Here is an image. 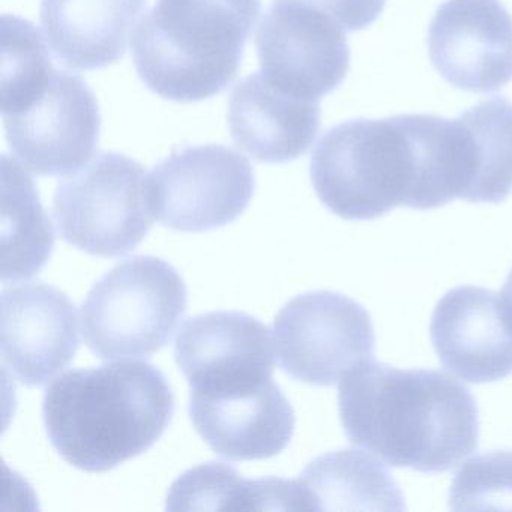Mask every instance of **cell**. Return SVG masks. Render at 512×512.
I'll return each mask as SVG.
<instances>
[{
  "label": "cell",
  "mask_w": 512,
  "mask_h": 512,
  "mask_svg": "<svg viewBox=\"0 0 512 512\" xmlns=\"http://www.w3.org/2000/svg\"><path fill=\"white\" fill-rule=\"evenodd\" d=\"M275 4H299L331 17L346 32L373 25L385 10L386 0H275Z\"/></svg>",
  "instance_id": "23"
},
{
  "label": "cell",
  "mask_w": 512,
  "mask_h": 512,
  "mask_svg": "<svg viewBox=\"0 0 512 512\" xmlns=\"http://www.w3.org/2000/svg\"><path fill=\"white\" fill-rule=\"evenodd\" d=\"M169 511H256V479L224 463L200 464L179 476L167 494Z\"/></svg>",
  "instance_id": "21"
},
{
  "label": "cell",
  "mask_w": 512,
  "mask_h": 512,
  "mask_svg": "<svg viewBox=\"0 0 512 512\" xmlns=\"http://www.w3.org/2000/svg\"><path fill=\"white\" fill-rule=\"evenodd\" d=\"M500 305H502L503 317L512 331V269L505 286H503L502 293H500Z\"/></svg>",
  "instance_id": "24"
},
{
  "label": "cell",
  "mask_w": 512,
  "mask_h": 512,
  "mask_svg": "<svg viewBox=\"0 0 512 512\" xmlns=\"http://www.w3.org/2000/svg\"><path fill=\"white\" fill-rule=\"evenodd\" d=\"M278 361L292 379L332 386L347 371L373 359L376 334L370 314L349 296L329 290L302 293L274 320Z\"/></svg>",
  "instance_id": "9"
},
{
  "label": "cell",
  "mask_w": 512,
  "mask_h": 512,
  "mask_svg": "<svg viewBox=\"0 0 512 512\" xmlns=\"http://www.w3.org/2000/svg\"><path fill=\"white\" fill-rule=\"evenodd\" d=\"M188 413L209 448L235 461L280 454L296 424L295 410L274 379L229 391H191Z\"/></svg>",
  "instance_id": "14"
},
{
  "label": "cell",
  "mask_w": 512,
  "mask_h": 512,
  "mask_svg": "<svg viewBox=\"0 0 512 512\" xmlns=\"http://www.w3.org/2000/svg\"><path fill=\"white\" fill-rule=\"evenodd\" d=\"M55 247L52 221L35 182L13 158L2 157V283L34 277Z\"/></svg>",
  "instance_id": "19"
},
{
  "label": "cell",
  "mask_w": 512,
  "mask_h": 512,
  "mask_svg": "<svg viewBox=\"0 0 512 512\" xmlns=\"http://www.w3.org/2000/svg\"><path fill=\"white\" fill-rule=\"evenodd\" d=\"M458 118L469 134L473 181L469 203H500L512 193V103L481 101Z\"/></svg>",
  "instance_id": "20"
},
{
  "label": "cell",
  "mask_w": 512,
  "mask_h": 512,
  "mask_svg": "<svg viewBox=\"0 0 512 512\" xmlns=\"http://www.w3.org/2000/svg\"><path fill=\"white\" fill-rule=\"evenodd\" d=\"M452 511L512 509V451H490L470 458L449 490Z\"/></svg>",
  "instance_id": "22"
},
{
  "label": "cell",
  "mask_w": 512,
  "mask_h": 512,
  "mask_svg": "<svg viewBox=\"0 0 512 512\" xmlns=\"http://www.w3.org/2000/svg\"><path fill=\"white\" fill-rule=\"evenodd\" d=\"M74 302L43 281L5 286L0 295L2 367L28 388H41L79 350Z\"/></svg>",
  "instance_id": "11"
},
{
  "label": "cell",
  "mask_w": 512,
  "mask_h": 512,
  "mask_svg": "<svg viewBox=\"0 0 512 512\" xmlns=\"http://www.w3.org/2000/svg\"><path fill=\"white\" fill-rule=\"evenodd\" d=\"M179 370L191 391H227L274 376L271 331L242 311H212L191 317L175 343Z\"/></svg>",
  "instance_id": "13"
},
{
  "label": "cell",
  "mask_w": 512,
  "mask_h": 512,
  "mask_svg": "<svg viewBox=\"0 0 512 512\" xmlns=\"http://www.w3.org/2000/svg\"><path fill=\"white\" fill-rule=\"evenodd\" d=\"M260 0H157L131 37L146 88L173 103L220 95L238 76Z\"/></svg>",
  "instance_id": "5"
},
{
  "label": "cell",
  "mask_w": 512,
  "mask_h": 512,
  "mask_svg": "<svg viewBox=\"0 0 512 512\" xmlns=\"http://www.w3.org/2000/svg\"><path fill=\"white\" fill-rule=\"evenodd\" d=\"M254 190L250 161L223 145L175 149L148 175L152 215L176 232H209L233 223Z\"/></svg>",
  "instance_id": "8"
},
{
  "label": "cell",
  "mask_w": 512,
  "mask_h": 512,
  "mask_svg": "<svg viewBox=\"0 0 512 512\" xmlns=\"http://www.w3.org/2000/svg\"><path fill=\"white\" fill-rule=\"evenodd\" d=\"M175 398L148 362L76 368L47 388L44 425L62 458L101 473L148 451L172 421Z\"/></svg>",
  "instance_id": "3"
},
{
  "label": "cell",
  "mask_w": 512,
  "mask_h": 512,
  "mask_svg": "<svg viewBox=\"0 0 512 512\" xmlns=\"http://www.w3.org/2000/svg\"><path fill=\"white\" fill-rule=\"evenodd\" d=\"M427 43L437 73L460 91L490 94L512 80V16L500 0H446Z\"/></svg>",
  "instance_id": "12"
},
{
  "label": "cell",
  "mask_w": 512,
  "mask_h": 512,
  "mask_svg": "<svg viewBox=\"0 0 512 512\" xmlns=\"http://www.w3.org/2000/svg\"><path fill=\"white\" fill-rule=\"evenodd\" d=\"M2 118L8 145L29 172L70 176L98 148L101 115L85 80L59 70L46 38L28 20L2 19Z\"/></svg>",
  "instance_id": "4"
},
{
  "label": "cell",
  "mask_w": 512,
  "mask_h": 512,
  "mask_svg": "<svg viewBox=\"0 0 512 512\" xmlns=\"http://www.w3.org/2000/svg\"><path fill=\"white\" fill-rule=\"evenodd\" d=\"M53 217L62 239L91 256L130 253L155 220L145 167L119 152L97 155L58 185Z\"/></svg>",
  "instance_id": "7"
},
{
  "label": "cell",
  "mask_w": 512,
  "mask_h": 512,
  "mask_svg": "<svg viewBox=\"0 0 512 512\" xmlns=\"http://www.w3.org/2000/svg\"><path fill=\"white\" fill-rule=\"evenodd\" d=\"M227 121L233 142L245 154L259 163H290L316 140L320 101L298 97L254 73L233 89Z\"/></svg>",
  "instance_id": "16"
},
{
  "label": "cell",
  "mask_w": 512,
  "mask_h": 512,
  "mask_svg": "<svg viewBox=\"0 0 512 512\" xmlns=\"http://www.w3.org/2000/svg\"><path fill=\"white\" fill-rule=\"evenodd\" d=\"M262 74L284 91L320 101L346 79V31L331 17L299 4H275L256 35Z\"/></svg>",
  "instance_id": "10"
},
{
  "label": "cell",
  "mask_w": 512,
  "mask_h": 512,
  "mask_svg": "<svg viewBox=\"0 0 512 512\" xmlns=\"http://www.w3.org/2000/svg\"><path fill=\"white\" fill-rule=\"evenodd\" d=\"M439 133L434 115L335 125L311 154L314 191L344 220H374L398 206L440 208Z\"/></svg>",
  "instance_id": "2"
},
{
  "label": "cell",
  "mask_w": 512,
  "mask_h": 512,
  "mask_svg": "<svg viewBox=\"0 0 512 512\" xmlns=\"http://www.w3.org/2000/svg\"><path fill=\"white\" fill-rule=\"evenodd\" d=\"M298 481L304 511H403L404 496L391 473L355 449L314 458Z\"/></svg>",
  "instance_id": "18"
},
{
  "label": "cell",
  "mask_w": 512,
  "mask_h": 512,
  "mask_svg": "<svg viewBox=\"0 0 512 512\" xmlns=\"http://www.w3.org/2000/svg\"><path fill=\"white\" fill-rule=\"evenodd\" d=\"M146 0H41L40 22L53 55L77 71L103 70L124 58Z\"/></svg>",
  "instance_id": "17"
},
{
  "label": "cell",
  "mask_w": 512,
  "mask_h": 512,
  "mask_svg": "<svg viewBox=\"0 0 512 512\" xmlns=\"http://www.w3.org/2000/svg\"><path fill=\"white\" fill-rule=\"evenodd\" d=\"M499 296L484 287H455L431 317V343L440 362L466 382H499L512 374V331Z\"/></svg>",
  "instance_id": "15"
},
{
  "label": "cell",
  "mask_w": 512,
  "mask_h": 512,
  "mask_svg": "<svg viewBox=\"0 0 512 512\" xmlns=\"http://www.w3.org/2000/svg\"><path fill=\"white\" fill-rule=\"evenodd\" d=\"M338 406L347 439L392 467L448 472L478 448L475 397L442 371L370 359L344 374Z\"/></svg>",
  "instance_id": "1"
},
{
  "label": "cell",
  "mask_w": 512,
  "mask_h": 512,
  "mask_svg": "<svg viewBox=\"0 0 512 512\" xmlns=\"http://www.w3.org/2000/svg\"><path fill=\"white\" fill-rule=\"evenodd\" d=\"M187 304L184 278L170 263L130 257L89 290L80 311L82 335L104 361L148 358L172 340Z\"/></svg>",
  "instance_id": "6"
}]
</instances>
